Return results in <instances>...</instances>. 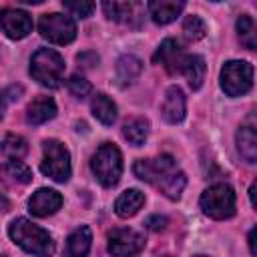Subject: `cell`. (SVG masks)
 <instances>
[{
	"label": "cell",
	"instance_id": "obj_16",
	"mask_svg": "<svg viewBox=\"0 0 257 257\" xmlns=\"http://www.w3.org/2000/svg\"><path fill=\"white\" fill-rule=\"evenodd\" d=\"M181 72L187 76L189 86H191L193 90H199L201 84H203V80H205V72H207L205 58L199 56V54H187Z\"/></svg>",
	"mask_w": 257,
	"mask_h": 257
},
{
	"label": "cell",
	"instance_id": "obj_21",
	"mask_svg": "<svg viewBox=\"0 0 257 257\" xmlns=\"http://www.w3.org/2000/svg\"><path fill=\"white\" fill-rule=\"evenodd\" d=\"M90 108H92V114L102 122V124H112L116 120V104L102 92L94 94L92 102H90Z\"/></svg>",
	"mask_w": 257,
	"mask_h": 257
},
{
	"label": "cell",
	"instance_id": "obj_20",
	"mask_svg": "<svg viewBox=\"0 0 257 257\" xmlns=\"http://www.w3.org/2000/svg\"><path fill=\"white\" fill-rule=\"evenodd\" d=\"M237 151L247 163L257 161V137L253 126H241L237 133Z\"/></svg>",
	"mask_w": 257,
	"mask_h": 257
},
{
	"label": "cell",
	"instance_id": "obj_25",
	"mask_svg": "<svg viewBox=\"0 0 257 257\" xmlns=\"http://www.w3.org/2000/svg\"><path fill=\"white\" fill-rule=\"evenodd\" d=\"M237 32H239V40L245 48H249V50L257 48V28L249 14H243L237 18Z\"/></svg>",
	"mask_w": 257,
	"mask_h": 257
},
{
	"label": "cell",
	"instance_id": "obj_17",
	"mask_svg": "<svg viewBox=\"0 0 257 257\" xmlns=\"http://www.w3.org/2000/svg\"><path fill=\"white\" fill-rule=\"evenodd\" d=\"M54 114H56V104L48 96H40V98L32 100L26 108V120L30 124H42V122L54 118Z\"/></svg>",
	"mask_w": 257,
	"mask_h": 257
},
{
	"label": "cell",
	"instance_id": "obj_7",
	"mask_svg": "<svg viewBox=\"0 0 257 257\" xmlns=\"http://www.w3.org/2000/svg\"><path fill=\"white\" fill-rule=\"evenodd\" d=\"M253 86V66L245 60H229L221 68V88L229 96H241Z\"/></svg>",
	"mask_w": 257,
	"mask_h": 257
},
{
	"label": "cell",
	"instance_id": "obj_6",
	"mask_svg": "<svg viewBox=\"0 0 257 257\" xmlns=\"http://www.w3.org/2000/svg\"><path fill=\"white\" fill-rule=\"evenodd\" d=\"M201 209L211 219H229L235 213V193L229 185L217 183L203 191L201 195Z\"/></svg>",
	"mask_w": 257,
	"mask_h": 257
},
{
	"label": "cell",
	"instance_id": "obj_30",
	"mask_svg": "<svg viewBox=\"0 0 257 257\" xmlns=\"http://www.w3.org/2000/svg\"><path fill=\"white\" fill-rule=\"evenodd\" d=\"M147 227L151 231H163L167 227V219L165 217H159V215H153V217L147 219Z\"/></svg>",
	"mask_w": 257,
	"mask_h": 257
},
{
	"label": "cell",
	"instance_id": "obj_14",
	"mask_svg": "<svg viewBox=\"0 0 257 257\" xmlns=\"http://www.w3.org/2000/svg\"><path fill=\"white\" fill-rule=\"evenodd\" d=\"M161 112H163V118L171 124H177V122L183 120V116H185V94L179 86L167 88L163 104H161Z\"/></svg>",
	"mask_w": 257,
	"mask_h": 257
},
{
	"label": "cell",
	"instance_id": "obj_33",
	"mask_svg": "<svg viewBox=\"0 0 257 257\" xmlns=\"http://www.w3.org/2000/svg\"><path fill=\"white\" fill-rule=\"evenodd\" d=\"M4 106H6V92H0V118L4 114Z\"/></svg>",
	"mask_w": 257,
	"mask_h": 257
},
{
	"label": "cell",
	"instance_id": "obj_5",
	"mask_svg": "<svg viewBox=\"0 0 257 257\" xmlns=\"http://www.w3.org/2000/svg\"><path fill=\"white\" fill-rule=\"evenodd\" d=\"M42 153L40 171L56 183H66L70 179V155L66 147L56 139H48L42 143Z\"/></svg>",
	"mask_w": 257,
	"mask_h": 257
},
{
	"label": "cell",
	"instance_id": "obj_2",
	"mask_svg": "<svg viewBox=\"0 0 257 257\" xmlns=\"http://www.w3.org/2000/svg\"><path fill=\"white\" fill-rule=\"evenodd\" d=\"M8 233H10V239L22 247L26 253H32V255H48L54 251V245H52V237L48 235V231H44L42 227L34 225L32 221L24 219V217H18L10 223L8 227Z\"/></svg>",
	"mask_w": 257,
	"mask_h": 257
},
{
	"label": "cell",
	"instance_id": "obj_23",
	"mask_svg": "<svg viewBox=\"0 0 257 257\" xmlns=\"http://www.w3.org/2000/svg\"><path fill=\"white\" fill-rule=\"evenodd\" d=\"M147 135H149V122L141 116L131 118L122 124V137L135 147H141L147 141Z\"/></svg>",
	"mask_w": 257,
	"mask_h": 257
},
{
	"label": "cell",
	"instance_id": "obj_27",
	"mask_svg": "<svg viewBox=\"0 0 257 257\" xmlns=\"http://www.w3.org/2000/svg\"><path fill=\"white\" fill-rule=\"evenodd\" d=\"M205 32H207V26H205V22H203L199 16L191 14V16H187V18L183 20V34H185V38H187L189 42L201 40V38L205 36Z\"/></svg>",
	"mask_w": 257,
	"mask_h": 257
},
{
	"label": "cell",
	"instance_id": "obj_8",
	"mask_svg": "<svg viewBox=\"0 0 257 257\" xmlns=\"http://www.w3.org/2000/svg\"><path fill=\"white\" fill-rule=\"evenodd\" d=\"M40 36L52 44H68L76 38V24L64 14H44L38 20Z\"/></svg>",
	"mask_w": 257,
	"mask_h": 257
},
{
	"label": "cell",
	"instance_id": "obj_35",
	"mask_svg": "<svg viewBox=\"0 0 257 257\" xmlns=\"http://www.w3.org/2000/svg\"><path fill=\"white\" fill-rule=\"evenodd\" d=\"M255 189H257V185L253 183L251 189H249V199H251V205H253V207H255Z\"/></svg>",
	"mask_w": 257,
	"mask_h": 257
},
{
	"label": "cell",
	"instance_id": "obj_11",
	"mask_svg": "<svg viewBox=\"0 0 257 257\" xmlns=\"http://www.w3.org/2000/svg\"><path fill=\"white\" fill-rule=\"evenodd\" d=\"M145 247V237L133 229H112L108 233V251L112 255H135Z\"/></svg>",
	"mask_w": 257,
	"mask_h": 257
},
{
	"label": "cell",
	"instance_id": "obj_22",
	"mask_svg": "<svg viewBox=\"0 0 257 257\" xmlns=\"http://www.w3.org/2000/svg\"><path fill=\"white\" fill-rule=\"evenodd\" d=\"M141 70H143V62L133 54H124L116 62V76L122 84H131L141 74Z\"/></svg>",
	"mask_w": 257,
	"mask_h": 257
},
{
	"label": "cell",
	"instance_id": "obj_26",
	"mask_svg": "<svg viewBox=\"0 0 257 257\" xmlns=\"http://www.w3.org/2000/svg\"><path fill=\"white\" fill-rule=\"evenodd\" d=\"M26 151H28V145L18 135H6L4 141L0 143V153L4 155L6 161H10V159H22L26 155Z\"/></svg>",
	"mask_w": 257,
	"mask_h": 257
},
{
	"label": "cell",
	"instance_id": "obj_10",
	"mask_svg": "<svg viewBox=\"0 0 257 257\" xmlns=\"http://www.w3.org/2000/svg\"><path fill=\"white\" fill-rule=\"evenodd\" d=\"M0 28L12 40H20L32 32V18L28 12L18 8H4L0 12Z\"/></svg>",
	"mask_w": 257,
	"mask_h": 257
},
{
	"label": "cell",
	"instance_id": "obj_13",
	"mask_svg": "<svg viewBox=\"0 0 257 257\" xmlns=\"http://www.w3.org/2000/svg\"><path fill=\"white\" fill-rule=\"evenodd\" d=\"M62 205V197L58 191L54 189H38L30 201H28V211L34 217H48L52 213H56Z\"/></svg>",
	"mask_w": 257,
	"mask_h": 257
},
{
	"label": "cell",
	"instance_id": "obj_28",
	"mask_svg": "<svg viewBox=\"0 0 257 257\" xmlns=\"http://www.w3.org/2000/svg\"><path fill=\"white\" fill-rule=\"evenodd\" d=\"M64 8L78 16V18H88L94 12V0H62Z\"/></svg>",
	"mask_w": 257,
	"mask_h": 257
},
{
	"label": "cell",
	"instance_id": "obj_12",
	"mask_svg": "<svg viewBox=\"0 0 257 257\" xmlns=\"http://www.w3.org/2000/svg\"><path fill=\"white\" fill-rule=\"evenodd\" d=\"M185 56H187V54L183 52V48L179 46V42L173 40V38H167V40H163L161 46L157 48L153 60H155L157 64H163V66L167 68V72L177 74V72H181V68H183Z\"/></svg>",
	"mask_w": 257,
	"mask_h": 257
},
{
	"label": "cell",
	"instance_id": "obj_3",
	"mask_svg": "<svg viewBox=\"0 0 257 257\" xmlns=\"http://www.w3.org/2000/svg\"><path fill=\"white\" fill-rule=\"evenodd\" d=\"M30 74L42 86L56 88L64 74V58L52 48H38L30 58Z\"/></svg>",
	"mask_w": 257,
	"mask_h": 257
},
{
	"label": "cell",
	"instance_id": "obj_31",
	"mask_svg": "<svg viewBox=\"0 0 257 257\" xmlns=\"http://www.w3.org/2000/svg\"><path fill=\"white\" fill-rule=\"evenodd\" d=\"M76 60H78V62H82V66H86V68H90V66L98 64V56H96L94 52H82V54H78V56H76Z\"/></svg>",
	"mask_w": 257,
	"mask_h": 257
},
{
	"label": "cell",
	"instance_id": "obj_34",
	"mask_svg": "<svg viewBox=\"0 0 257 257\" xmlns=\"http://www.w3.org/2000/svg\"><path fill=\"white\" fill-rule=\"evenodd\" d=\"M8 207H10V203H8V199L0 195V211H8Z\"/></svg>",
	"mask_w": 257,
	"mask_h": 257
},
{
	"label": "cell",
	"instance_id": "obj_32",
	"mask_svg": "<svg viewBox=\"0 0 257 257\" xmlns=\"http://www.w3.org/2000/svg\"><path fill=\"white\" fill-rule=\"evenodd\" d=\"M249 247H251V253L255 255V253H257V245H255V229L249 231Z\"/></svg>",
	"mask_w": 257,
	"mask_h": 257
},
{
	"label": "cell",
	"instance_id": "obj_37",
	"mask_svg": "<svg viewBox=\"0 0 257 257\" xmlns=\"http://www.w3.org/2000/svg\"><path fill=\"white\" fill-rule=\"evenodd\" d=\"M215 2H217V0H215Z\"/></svg>",
	"mask_w": 257,
	"mask_h": 257
},
{
	"label": "cell",
	"instance_id": "obj_19",
	"mask_svg": "<svg viewBox=\"0 0 257 257\" xmlns=\"http://www.w3.org/2000/svg\"><path fill=\"white\" fill-rule=\"evenodd\" d=\"M90 241H92V233L86 225H80L78 229H74L70 235H68V241H66V253L68 255H74V257H80V255H86L88 249H90Z\"/></svg>",
	"mask_w": 257,
	"mask_h": 257
},
{
	"label": "cell",
	"instance_id": "obj_29",
	"mask_svg": "<svg viewBox=\"0 0 257 257\" xmlns=\"http://www.w3.org/2000/svg\"><path fill=\"white\" fill-rule=\"evenodd\" d=\"M66 84H68V90H70L76 98H84V96H88L90 90H92L90 82H88L84 76H80V74H72Z\"/></svg>",
	"mask_w": 257,
	"mask_h": 257
},
{
	"label": "cell",
	"instance_id": "obj_18",
	"mask_svg": "<svg viewBox=\"0 0 257 257\" xmlns=\"http://www.w3.org/2000/svg\"><path fill=\"white\" fill-rule=\"evenodd\" d=\"M145 205V195L139 189H128L124 193L118 195V199L114 201V211L118 217L126 219L133 217L135 213H139V209Z\"/></svg>",
	"mask_w": 257,
	"mask_h": 257
},
{
	"label": "cell",
	"instance_id": "obj_9",
	"mask_svg": "<svg viewBox=\"0 0 257 257\" xmlns=\"http://www.w3.org/2000/svg\"><path fill=\"white\" fill-rule=\"evenodd\" d=\"M104 16L122 26L137 28L143 22V4L141 0H102Z\"/></svg>",
	"mask_w": 257,
	"mask_h": 257
},
{
	"label": "cell",
	"instance_id": "obj_1",
	"mask_svg": "<svg viewBox=\"0 0 257 257\" xmlns=\"http://www.w3.org/2000/svg\"><path fill=\"white\" fill-rule=\"evenodd\" d=\"M135 175L141 181L157 187L165 197L173 201L181 197L187 183L185 173L175 165L173 157L169 155H161L155 159H139L135 163Z\"/></svg>",
	"mask_w": 257,
	"mask_h": 257
},
{
	"label": "cell",
	"instance_id": "obj_36",
	"mask_svg": "<svg viewBox=\"0 0 257 257\" xmlns=\"http://www.w3.org/2000/svg\"><path fill=\"white\" fill-rule=\"evenodd\" d=\"M20 2H24V4H40L42 0H20Z\"/></svg>",
	"mask_w": 257,
	"mask_h": 257
},
{
	"label": "cell",
	"instance_id": "obj_4",
	"mask_svg": "<svg viewBox=\"0 0 257 257\" xmlns=\"http://www.w3.org/2000/svg\"><path fill=\"white\" fill-rule=\"evenodd\" d=\"M90 169L102 187H114L122 175L120 151L110 143L100 145L90 159Z\"/></svg>",
	"mask_w": 257,
	"mask_h": 257
},
{
	"label": "cell",
	"instance_id": "obj_24",
	"mask_svg": "<svg viewBox=\"0 0 257 257\" xmlns=\"http://www.w3.org/2000/svg\"><path fill=\"white\" fill-rule=\"evenodd\" d=\"M2 171H4V177H6L10 183H14V185H26V183L32 181V171H30L20 159H10V161H6L4 167H2Z\"/></svg>",
	"mask_w": 257,
	"mask_h": 257
},
{
	"label": "cell",
	"instance_id": "obj_15",
	"mask_svg": "<svg viewBox=\"0 0 257 257\" xmlns=\"http://www.w3.org/2000/svg\"><path fill=\"white\" fill-rule=\"evenodd\" d=\"M185 8V0H149V14L157 24L173 22Z\"/></svg>",
	"mask_w": 257,
	"mask_h": 257
}]
</instances>
